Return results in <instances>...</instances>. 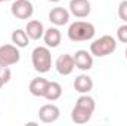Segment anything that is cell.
<instances>
[{"mask_svg":"<svg viewBox=\"0 0 127 126\" xmlns=\"http://www.w3.org/2000/svg\"><path fill=\"white\" fill-rule=\"evenodd\" d=\"M96 108L95 99L87 94H81L78 96V99L75 101V105L71 111V119L74 123L77 125H84L87 122H90L93 113Z\"/></svg>","mask_w":127,"mask_h":126,"instance_id":"6da1fadb","label":"cell"},{"mask_svg":"<svg viewBox=\"0 0 127 126\" xmlns=\"http://www.w3.org/2000/svg\"><path fill=\"white\" fill-rule=\"evenodd\" d=\"M95 25L87 21H75L68 27V39L71 42H87L95 37Z\"/></svg>","mask_w":127,"mask_h":126,"instance_id":"7a4b0ae2","label":"cell"},{"mask_svg":"<svg viewBox=\"0 0 127 126\" xmlns=\"http://www.w3.org/2000/svg\"><path fill=\"white\" fill-rule=\"evenodd\" d=\"M31 63L37 73L44 74L52 68V54L47 46H37L31 52Z\"/></svg>","mask_w":127,"mask_h":126,"instance_id":"3957f363","label":"cell"},{"mask_svg":"<svg viewBox=\"0 0 127 126\" xmlns=\"http://www.w3.org/2000/svg\"><path fill=\"white\" fill-rule=\"evenodd\" d=\"M115 49H117V39L109 34H105L90 43V54L97 58L108 57V55L114 54Z\"/></svg>","mask_w":127,"mask_h":126,"instance_id":"277c9868","label":"cell"},{"mask_svg":"<svg viewBox=\"0 0 127 126\" xmlns=\"http://www.w3.org/2000/svg\"><path fill=\"white\" fill-rule=\"evenodd\" d=\"M21 54L19 48L15 45H1L0 46V65L1 67H10L19 63Z\"/></svg>","mask_w":127,"mask_h":126,"instance_id":"5b68a950","label":"cell"},{"mask_svg":"<svg viewBox=\"0 0 127 126\" xmlns=\"http://www.w3.org/2000/svg\"><path fill=\"white\" fill-rule=\"evenodd\" d=\"M10 12L16 19H30L34 13V6L30 0H13Z\"/></svg>","mask_w":127,"mask_h":126,"instance_id":"8992f818","label":"cell"},{"mask_svg":"<svg viewBox=\"0 0 127 126\" xmlns=\"http://www.w3.org/2000/svg\"><path fill=\"white\" fill-rule=\"evenodd\" d=\"M68 10L75 18H87L92 12V4L89 0H71Z\"/></svg>","mask_w":127,"mask_h":126,"instance_id":"52a82bcc","label":"cell"},{"mask_svg":"<svg viewBox=\"0 0 127 126\" xmlns=\"http://www.w3.org/2000/svg\"><path fill=\"white\" fill-rule=\"evenodd\" d=\"M59 116H61V110L55 104H44L38 110V119L43 123H53L59 119Z\"/></svg>","mask_w":127,"mask_h":126,"instance_id":"ba28073f","label":"cell"},{"mask_svg":"<svg viewBox=\"0 0 127 126\" xmlns=\"http://www.w3.org/2000/svg\"><path fill=\"white\" fill-rule=\"evenodd\" d=\"M55 68L61 76H69L74 68H75V63H74V57L69 54H62L56 58L55 61Z\"/></svg>","mask_w":127,"mask_h":126,"instance_id":"9c48e42d","label":"cell"},{"mask_svg":"<svg viewBox=\"0 0 127 126\" xmlns=\"http://www.w3.org/2000/svg\"><path fill=\"white\" fill-rule=\"evenodd\" d=\"M74 63H75V68L81 70V71H89L93 67V55L84 49L77 51L74 55Z\"/></svg>","mask_w":127,"mask_h":126,"instance_id":"30bf717a","label":"cell"},{"mask_svg":"<svg viewBox=\"0 0 127 126\" xmlns=\"http://www.w3.org/2000/svg\"><path fill=\"white\" fill-rule=\"evenodd\" d=\"M69 15H71V13H69L68 9H65L62 6H56V7H53V9L49 12V21H50L53 25L61 27V25L68 24Z\"/></svg>","mask_w":127,"mask_h":126,"instance_id":"8fae6325","label":"cell"},{"mask_svg":"<svg viewBox=\"0 0 127 126\" xmlns=\"http://www.w3.org/2000/svg\"><path fill=\"white\" fill-rule=\"evenodd\" d=\"M43 40L46 43L47 48L50 49H55L61 45V40H62V34L59 31L58 27H50L47 30H44V34H43Z\"/></svg>","mask_w":127,"mask_h":126,"instance_id":"7c38bea8","label":"cell"},{"mask_svg":"<svg viewBox=\"0 0 127 126\" xmlns=\"http://www.w3.org/2000/svg\"><path fill=\"white\" fill-rule=\"evenodd\" d=\"M74 89L78 94H89L93 89V79L87 74H80L74 79Z\"/></svg>","mask_w":127,"mask_h":126,"instance_id":"4fadbf2b","label":"cell"},{"mask_svg":"<svg viewBox=\"0 0 127 126\" xmlns=\"http://www.w3.org/2000/svg\"><path fill=\"white\" fill-rule=\"evenodd\" d=\"M25 31L28 34L30 40H40L44 34V25L38 19H31L25 25Z\"/></svg>","mask_w":127,"mask_h":126,"instance_id":"5bb4252c","label":"cell"},{"mask_svg":"<svg viewBox=\"0 0 127 126\" xmlns=\"http://www.w3.org/2000/svg\"><path fill=\"white\" fill-rule=\"evenodd\" d=\"M47 83H49V80L44 79V77H34L30 82V85H28V91L34 96H41L43 98L44 91L47 88Z\"/></svg>","mask_w":127,"mask_h":126,"instance_id":"9a60e30c","label":"cell"},{"mask_svg":"<svg viewBox=\"0 0 127 126\" xmlns=\"http://www.w3.org/2000/svg\"><path fill=\"white\" fill-rule=\"evenodd\" d=\"M62 96V86L58 83V82H49L47 83V88L44 91L43 98H46L47 101H58L59 98Z\"/></svg>","mask_w":127,"mask_h":126,"instance_id":"2e32d148","label":"cell"},{"mask_svg":"<svg viewBox=\"0 0 127 126\" xmlns=\"http://www.w3.org/2000/svg\"><path fill=\"white\" fill-rule=\"evenodd\" d=\"M10 39H12V43L15 46H18V48H27L28 42H30V37H28L27 31L21 30V28H18V30H15V31L12 33Z\"/></svg>","mask_w":127,"mask_h":126,"instance_id":"e0dca14e","label":"cell"},{"mask_svg":"<svg viewBox=\"0 0 127 126\" xmlns=\"http://www.w3.org/2000/svg\"><path fill=\"white\" fill-rule=\"evenodd\" d=\"M10 77H12L10 68H9V67H1V65H0V89H1L6 83H9Z\"/></svg>","mask_w":127,"mask_h":126,"instance_id":"ac0fdd59","label":"cell"},{"mask_svg":"<svg viewBox=\"0 0 127 126\" xmlns=\"http://www.w3.org/2000/svg\"><path fill=\"white\" fill-rule=\"evenodd\" d=\"M117 40L121 43H127V24H123L117 28Z\"/></svg>","mask_w":127,"mask_h":126,"instance_id":"d6986e66","label":"cell"},{"mask_svg":"<svg viewBox=\"0 0 127 126\" xmlns=\"http://www.w3.org/2000/svg\"><path fill=\"white\" fill-rule=\"evenodd\" d=\"M47 1H50V3H58V1H61V0H47Z\"/></svg>","mask_w":127,"mask_h":126,"instance_id":"ffe728a7","label":"cell"},{"mask_svg":"<svg viewBox=\"0 0 127 126\" xmlns=\"http://www.w3.org/2000/svg\"><path fill=\"white\" fill-rule=\"evenodd\" d=\"M124 55H126V60H127V48H126V52H124Z\"/></svg>","mask_w":127,"mask_h":126,"instance_id":"44dd1931","label":"cell"},{"mask_svg":"<svg viewBox=\"0 0 127 126\" xmlns=\"http://www.w3.org/2000/svg\"><path fill=\"white\" fill-rule=\"evenodd\" d=\"M3 1H9V0H0V3H3Z\"/></svg>","mask_w":127,"mask_h":126,"instance_id":"7402d4cb","label":"cell"}]
</instances>
